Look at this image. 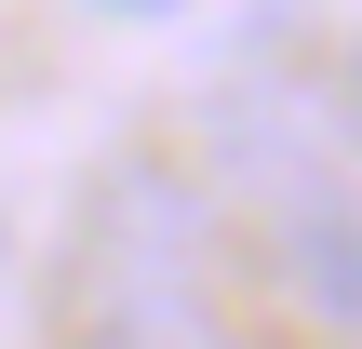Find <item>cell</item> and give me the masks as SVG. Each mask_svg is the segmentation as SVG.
<instances>
[{
    "instance_id": "obj_3",
    "label": "cell",
    "mask_w": 362,
    "mask_h": 349,
    "mask_svg": "<svg viewBox=\"0 0 362 349\" xmlns=\"http://www.w3.org/2000/svg\"><path fill=\"white\" fill-rule=\"evenodd\" d=\"M349 121H362V40H349Z\"/></svg>"
},
{
    "instance_id": "obj_2",
    "label": "cell",
    "mask_w": 362,
    "mask_h": 349,
    "mask_svg": "<svg viewBox=\"0 0 362 349\" xmlns=\"http://www.w3.org/2000/svg\"><path fill=\"white\" fill-rule=\"evenodd\" d=\"M269 242H282V282L362 349V161H322L309 188L269 202Z\"/></svg>"
},
{
    "instance_id": "obj_1",
    "label": "cell",
    "mask_w": 362,
    "mask_h": 349,
    "mask_svg": "<svg viewBox=\"0 0 362 349\" xmlns=\"http://www.w3.org/2000/svg\"><path fill=\"white\" fill-rule=\"evenodd\" d=\"M81 323H94V349H242L175 175L121 161L94 188V215H81Z\"/></svg>"
}]
</instances>
